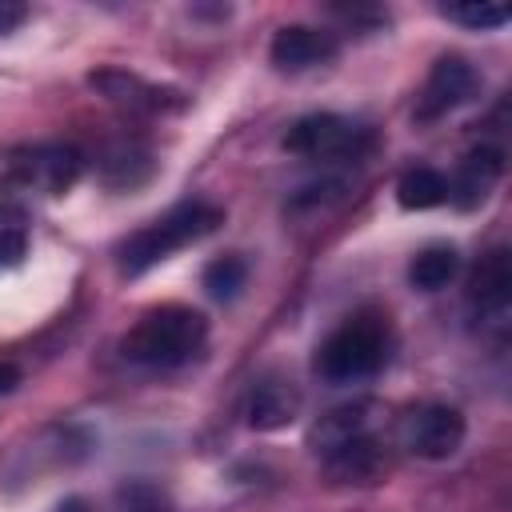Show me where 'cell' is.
<instances>
[{
  "instance_id": "d6986e66",
  "label": "cell",
  "mask_w": 512,
  "mask_h": 512,
  "mask_svg": "<svg viewBox=\"0 0 512 512\" xmlns=\"http://www.w3.org/2000/svg\"><path fill=\"white\" fill-rule=\"evenodd\" d=\"M20 256H24V236L20 232H0V268L16 264Z\"/></svg>"
},
{
  "instance_id": "8fae6325",
  "label": "cell",
  "mask_w": 512,
  "mask_h": 512,
  "mask_svg": "<svg viewBox=\"0 0 512 512\" xmlns=\"http://www.w3.org/2000/svg\"><path fill=\"white\" fill-rule=\"evenodd\" d=\"M500 172H504V152H500V148H488V144L472 148V152L460 160L456 180L448 184V200H452L456 208H476V204H484L488 192L496 188Z\"/></svg>"
},
{
  "instance_id": "ffe728a7",
  "label": "cell",
  "mask_w": 512,
  "mask_h": 512,
  "mask_svg": "<svg viewBox=\"0 0 512 512\" xmlns=\"http://www.w3.org/2000/svg\"><path fill=\"white\" fill-rule=\"evenodd\" d=\"M16 384H20V372H16L12 364H4V360H0V396H8Z\"/></svg>"
},
{
  "instance_id": "30bf717a",
  "label": "cell",
  "mask_w": 512,
  "mask_h": 512,
  "mask_svg": "<svg viewBox=\"0 0 512 512\" xmlns=\"http://www.w3.org/2000/svg\"><path fill=\"white\" fill-rule=\"evenodd\" d=\"M268 56L284 72H304V68L324 64V60L336 56V36L324 32V28H308V24H288L272 36Z\"/></svg>"
},
{
  "instance_id": "3957f363",
  "label": "cell",
  "mask_w": 512,
  "mask_h": 512,
  "mask_svg": "<svg viewBox=\"0 0 512 512\" xmlns=\"http://www.w3.org/2000/svg\"><path fill=\"white\" fill-rule=\"evenodd\" d=\"M224 220V212L216 204H204V200H188V204H176L172 212H164L160 220H152L148 228L132 232L120 248V272L124 276H140L148 272L152 264L168 260L172 252H180L184 244H196L204 240L216 224Z\"/></svg>"
},
{
  "instance_id": "44dd1931",
  "label": "cell",
  "mask_w": 512,
  "mask_h": 512,
  "mask_svg": "<svg viewBox=\"0 0 512 512\" xmlns=\"http://www.w3.org/2000/svg\"><path fill=\"white\" fill-rule=\"evenodd\" d=\"M52 512H88V500H80V496H68V500H60Z\"/></svg>"
},
{
  "instance_id": "4fadbf2b",
  "label": "cell",
  "mask_w": 512,
  "mask_h": 512,
  "mask_svg": "<svg viewBox=\"0 0 512 512\" xmlns=\"http://www.w3.org/2000/svg\"><path fill=\"white\" fill-rule=\"evenodd\" d=\"M296 412H300V396H296V388H288V384L276 380V376L256 380L252 392H248V404H244L248 424H252V428H264V432H268V428H284V424H292Z\"/></svg>"
},
{
  "instance_id": "7a4b0ae2",
  "label": "cell",
  "mask_w": 512,
  "mask_h": 512,
  "mask_svg": "<svg viewBox=\"0 0 512 512\" xmlns=\"http://www.w3.org/2000/svg\"><path fill=\"white\" fill-rule=\"evenodd\" d=\"M376 424H380V408L372 400H356L348 408H336L328 412L312 440H316V452L324 456V464L340 476H372L380 468V444H376Z\"/></svg>"
},
{
  "instance_id": "7c38bea8",
  "label": "cell",
  "mask_w": 512,
  "mask_h": 512,
  "mask_svg": "<svg viewBox=\"0 0 512 512\" xmlns=\"http://www.w3.org/2000/svg\"><path fill=\"white\" fill-rule=\"evenodd\" d=\"M92 88H100L108 100H116V104H124V108H136V112H164V108H180V92H168V88L144 84L140 76L120 72V68L92 72Z\"/></svg>"
},
{
  "instance_id": "277c9868",
  "label": "cell",
  "mask_w": 512,
  "mask_h": 512,
  "mask_svg": "<svg viewBox=\"0 0 512 512\" xmlns=\"http://www.w3.org/2000/svg\"><path fill=\"white\" fill-rule=\"evenodd\" d=\"M392 348V332L384 316H352L344 320L336 332H328V340L316 348V372L332 384H352V380H368L384 368Z\"/></svg>"
},
{
  "instance_id": "ac0fdd59",
  "label": "cell",
  "mask_w": 512,
  "mask_h": 512,
  "mask_svg": "<svg viewBox=\"0 0 512 512\" xmlns=\"http://www.w3.org/2000/svg\"><path fill=\"white\" fill-rule=\"evenodd\" d=\"M24 20H28V8H24V4H16V0H0V36L16 32Z\"/></svg>"
},
{
  "instance_id": "8992f818",
  "label": "cell",
  "mask_w": 512,
  "mask_h": 512,
  "mask_svg": "<svg viewBox=\"0 0 512 512\" xmlns=\"http://www.w3.org/2000/svg\"><path fill=\"white\" fill-rule=\"evenodd\" d=\"M396 436L412 456L444 460L464 444V416L448 404H416L400 416Z\"/></svg>"
},
{
  "instance_id": "e0dca14e",
  "label": "cell",
  "mask_w": 512,
  "mask_h": 512,
  "mask_svg": "<svg viewBox=\"0 0 512 512\" xmlns=\"http://www.w3.org/2000/svg\"><path fill=\"white\" fill-rule=\"evenodd\" d=\"M448 20H456V24H464V28H500V24H508V8L504 4H444L440 8Z\"/></svg>"
},
{
  "instance_id": "9a60e30c",
  "label": "cell",
  "mask_w": 512,
  "mask_h": 512,
  "mask_svg": "<svg viewBox=\"0 0 512 512\" xmlns=\"http://www.w3.org/2000/svg\"><path fill=\"white\" fill-rule=\"evenodd\" d=\"M456 268H460L456 248L432 244V248H424V252L408 264V280H412V288H420V292H436V288H444V284L456 276Z\"/></svg>"
},
{
  "instance_id": "ba28073f",
  "label": "cell",
  "mask_w": 512,
  "mask_h": 512,
  "mask_svg": "<svg viewBox=\"0 0 512 512\" xmlns=\"http://www.w3.org/2000/svg\"><path fill=\"white\" fill-rule=\"evenodd\" d=\"M476 92V72L460 56H440L416 96V120H440Z\"/></svg>"
},
{
  "instance_id": "6da1fadb",
  "label": "cell",
  "mask_w": 512,
  "mask_h": 512,
  "mask_svg": "<svg viewBox=\"0 0 512 512\" xmlns=\"http://www.w3.org/2000/svg\"><path fill=\"white\" fill-rule=\"evenodd\" d=\"M208 340V320L196 308L164 304L136 320L124 336V356L144 368H180L188 364Z\"/></svg>"
},
{
  "instance_id": "5bb4252c",
  "label": "cell",
  "mask_w": 512,
  "mask_h": 512,
  "mask_svg": "<svg viewBox=\"0 0 512 512\" xmlns=\"http://www.w3.org/2000/svg\"><path fill=\"white\" fill-rule=\"evenodd\" d=\"M396 200L400 208L408 212H420V208H436L448 200V180L436 172V168H408L396 184Z\"/></svg>"
},
{
  "instance_id": "5b68a950",
  "label": "cell",
  "mask_w": 512,
  "mask_h": 512,
  "mask_svg": "<svg viewBox=\"0 0 512 512\" xmlns=\"http://www.w3.org/2000/svg\"><path fill=\"white\" fill-rule=\"evenodd\" d=\"M372 136L364 124L348 120V116H336V112H312V116H300L288 136H284V148L296 152V156H308V160H360L368 152Z\"/></svg>"
},
{
  "instance_id": "52a82bcc",
  "label": "cell",
  "mask_w": 512,
  "mask_h": 512,
  "mask_svg": "<svg viewBox=\"0 0 512 512\" xmlns=\"http://www.w3.org/2000/svg\"><path fill=\"white\" fill-rule=\"evenodd\" d=\"M468 308L484 332H508V312H512V256H508V248H492L488 256H480V264L468 280Z\"/></svg>"
},
{
  "instance_id": "2e32d148",
  "label": "cell",
  "mask_w": 512,
  "mask_h": 512,
  "mask_svg": "<svg viewBox=\"0 0 512 512\" xmlns=\"http://www.w3.org/2000/svg\"><path fill=\"white\" fill-rule=\"evenodd\" d=\"M244 276H248V268H244L240 256H220V260H212V264L204 268V288H208V296H216V300H232V296L244 288Z\"/></svg>"
},
{
  "instance_id": "9c48e42d",
  "label": "cell",
  "mask_w": 512,
  "mask_h": 512,
  "mask_svg": "<svg viewBox=\"0 0 512 512\" xmlns=\"http://www.w3.org/2000/svg\"><path fill=\"white\" fill-rule=\"evenodd\" d=\"M12 176L32 188V192H44V196H56L64 188H72V180L80 176V152L76 148H64V144H40V148H28L12 160Z\"/></svg>"
}]
</instances>
